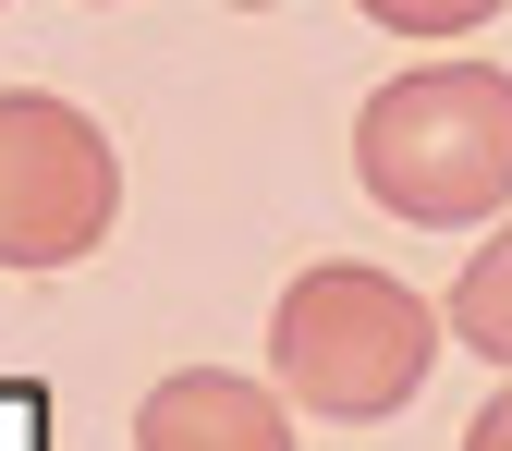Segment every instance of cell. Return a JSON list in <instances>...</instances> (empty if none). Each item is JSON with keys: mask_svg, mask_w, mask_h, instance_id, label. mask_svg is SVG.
Listing matches in <instances>:
<instances>
[{"mask_svg": "<svg viewBox=\"0 0 512 451\" xmlns=\"http://www.w3.org/2000/svg\"><path fill=\"white\" fill-rule=\"evenodd\" d=\"M354 183L415 232L500 220L512 196V74L488 61H415L354 110Z\"/></svg>", "mask_w": 512, "mask_h": 451, "instance_id": "obj_1", "label": "cell"}, {"mask_svg": "<svg viewBox=\"0 0 512 451\" xmlns=\"http://www.w3.org/2000/svg\"><path fill=\"white\" fill-rule=\"evenodd\" d=\"M427 366H439V305L403 293L391 269H354V256H330V269H305L269 317V378H281V403L305 415H403L427 391Z\"/></svg>", "mask_w": 512, "mask_h": 451, "instance_id": "obj_2", "label": "cell"}, {"mask_svg": "<svg viewBox=\"0 0 512 451\" xmlns=\"http://www.w3.org/2000/svg\"><path fill=\"white\" fill-rule=\"evenodd\" d=\"M110 208H122L110 135L49 86H0V269H74V256H98Z\"/></svg>", "mask_w": 512, "mask_h": 451, "instance_id": "obj_3", "label": "cell"}, {"mask_svg": "<svg viewBox=\"0 0 512 451\" xmlns=\"http://www.w3.org/2000/svg\"><path fill=\"white\" fill-rule=\"evenodd\" d=\"M135 451H293V415L269 378H232V366H183L135 403Z\"/></svg>", "mask_w": 512, "mask_h": 451, "instance_id": "obj_4", "label": "cell"}, {"mask_svg": "<svg viewBox=\"0 0 512 451\" xmlns=\"http://www.w3.org/2000/svg\"><path fill=\"white\" fill-rule=\"evenodd\" d=\"M439 330H452L464 354H488V366H512V220L464 256V281H452V305H439Z\"/></svg>", "mask_w": 512, "mask_h": 451, "instance_id": "obj_5", "label": "cell"}, {"mask_svg": "<svg viewBox=\"0 0 512 451\" xmlns=\"http://www.w3.org/2000/svg\"><path fill=\"white\" fill-rule=\"evenodd\" d=\"M366 25H391V37H464V25H488L500 0H354Z\"/></svg>", "mask_w": 512, "mask_h": 451, "instance_id": "obj_6", "label": "cell"}, {"mask_svg": "<svg viewBox=\"0 0 512 451\" xmlns=\"http://www.w3.org/2000/svg\"><path fill=\"white\" fill-rule=\"evenodd\" d=\"M464 451H512V378H500V403H488V415L464 427Z\"/></svg>", "mask_w": 512, "mask_h": 451, "instance_id": "obj_7", "label": "cell"}, {"mask_svg": "<svg viewBox=\"0 0 512 451\" xmlns=\"http://www.w3.org/2000/svg\"><path fill=\"white\" fill-rule=\"evenodd\" d=\"M232 13H269V0H232Z\"/></svg>", "mask_w": 512, "mask_h": 451, "instance_id": "obj_8", "label": "cell"}]
</instances>
